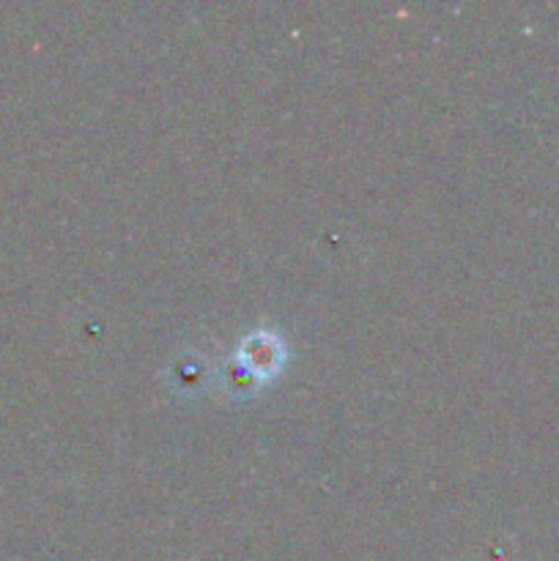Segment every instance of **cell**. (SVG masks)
<instances>
[{"instance_id":"cell-1","label":"cell","mask_w":559,"mask_h":561,"mask_svg":"<svg viewBox=\"0 0 559 561\" xmlns=\"http://www.w3.org/2000/svg\"><path fill=\"white\" fill-rule=\"evenodd\" d=\"M285 343L280 334L266 332V329H258V332H250L239 345V370L241 376L250 378L252 383H266L272 378L280 376L285 365Z\"/></svg>"}]
</instances>
